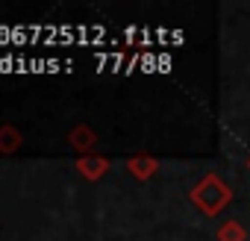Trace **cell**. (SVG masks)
I'll return each mask as SVG.
<instances>
[{
  "label": "cell",
  "mask_w": 250,
  "mask_h": 241,
  "mask_svg": "<svg viewBox=\"0 0 250 241\" xmlns=\"http://www.w3.org/2000/svg\"><path fill=\"white\" fill-rule=\"evenodd\" d=\"M130 171L139 174V177H147V174L156 171V162L153 159H130Z\"/></svg>",
  "instance_id": "obj_5"
},
{
  "label": "cell",
  "mask_w": 250,
  "mask_h": 241,
  "mask_svg": "<svg viewBox=\"0 0 250 241\" xmlns=\"http://www.w3.org/2000/svg\"><path fill=\"white\" fill-rule=\"evenodd\" d=\"M21 147V133L15 127H0V153H15Z\"/></svg>",
  "instance_id": "obj_4"
},
{
  "label": "cell",
  "mask_w": 250,
  "mask_h": 241,
  "mask_svg": "<svg viewBox=\"0 0 250 241\" xmlns=\"http://www.w3.org/2000/svg\"><path fill=\"white\" fill-rule=\"evenodd\" d=\"M191 200H194L206 215H215V212L229 200V188H227L218 177H206V180L191 191Z\"/></svg>",
  "instance_id": "obj_1"
},
{
  "label": "cell",
  "mask_w": 250,
  "mask_h": 241,
  "mask_svg": "<svg viewBox=\"0 0 250 241\" xmlns=\"http://www.w3.org/2000/svg\"><path fill=\"white\" fill-rule=\"evenodd\" d=\"M77 168H80V174L83 177H88V180H97L100 174H106V159H97V156H83L80 162H77Z\"/></svg>",
  "instance_id": "obj_3"
},
{
  "label": "cell",
  "mask_w": 250,
  "mask_h": 241,
  "mask_svg": "<svg viewBox=\"0 0 250 241\" xmlns=\"http://www.w3.org/2000/svg\"><path fill=\"white\" fill-rule=\"evenodd\" d=\"M68 141H71V147H77V150H83V153H88V150L97 144V139H94V133H91L88 127H74L71 136H68Z\"/></svg>",
  "instance_id": "obj_2"
},
{
  "label": "cell",
  "mask_w": 250,
  "mask_h": 241,
  "mask_svg": "<svg viewBox=\"0 0 250 241\" xmlns=\"http://www.w3.org/2000/svg\"><path fill=\"white\" fill-rule=\"evenodd\" d=\"M221 238H224V241H241V238H244V229H241L238 223H227V226L221 229Z\"/></svg>",
  "instance_id": "obj_6"
}]
</instances>
